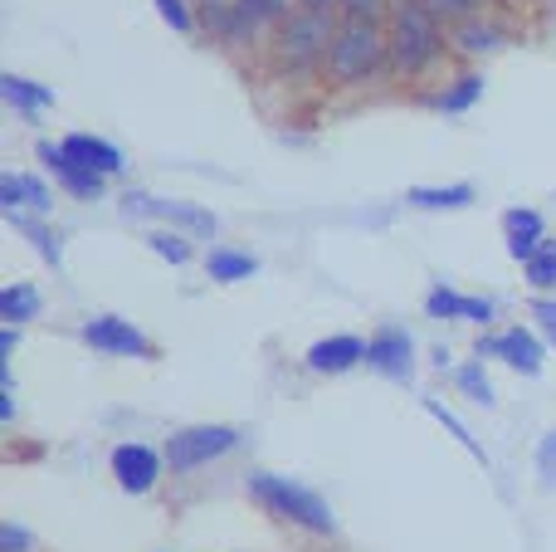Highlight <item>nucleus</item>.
<instances>
[{"label": "nucleus", "mask_w": 556, "mask_h": 552, "mask_svg": "<svg viewBox=\"0 0 556 552\" xmlns=\"http://www.w3.org/2000/svg\"><path fill=\"white\" fill-rule=\"evenodd\" d=\"M430 318H464V323H493V299H464V293L434 284L430 299H425Z\"/></svg>", "instance_id": "nucleus-13"}, {"label": "nucleus", "mask_w": 556, "mask_h": 552, "mask_svg": "<svg viewBox=\"0 0 556 552\" xmlns=\"http://www.w3.org/2000/svg\"><path fill=\"white\" fill-rule=\"evenodd\" d=\"M425 411H430V416H434V421H444V430H450V436H454V440H459V446H464V450H473V455H483V450H479V446H473V436H469V430H464V426H459V421H454V416H450V411H444V406H440V401H425Z\"/></svg>", "instance_id": "nucleus-32"}, {"label": "nucleus", "mask_w": 556, "mask_h": 552, "mask_svg": "<svg viewBox=\"0 0 556 552\" xmlns=\"http://www.w3.org/2000/svg\"><path fill=\"white\" fill-rule=\"evenodd\" d=\"M156 15H162L176 35H191V29H195V15L186 10V0H156Z\"/></svg>", "instance_id": "nucleus-31"}, {"label": "nucleus", "mask_w": 556, "mask_h": 552, "mask_svg": "<svg viewBox=\"0 0 556 552\" xmlns=\"http://www.w3.org/2000/svg\"><path fill=\"white\" fill-rule=\"evenodd\" d=\"M84 342L88 348H98V352H113V357H152V342H147L127 318H113V313L88 318L84 323Z\"/></svg>", "instance_id": "nucleus-7"}, {"label": "nucleus", "mask_w": 556, "mask_h": 552, "mask_svg": "<svg viewBox=\"0 0 556 552\" xmlns=\"http://www.w3.org/2000/svg\"><path fill=\"white\" fill-rule=\"evenodd\" d=\"M35 152H39V162H45L49 172L59 176V186H64L68 196H78V201H98V196H103V181H108V176L88 172V166H84V162H74V156H68L64 147H54V142H39Z\"/></svg>", "instance_id": "nucleus-9"}, {"label": "nucleus", "mask_w": 556, "mask_h": 552, "mask_svg": "<svg viewBox=\"0 0 556 552\" xmlns=\"http://www.w3.org/2000/svg\"><path fill=\"white\" fill-rule=\"evenodd\" d=\"M342 20H362V25H381L386 20V0H342Z\"/></svg>", "instance_id": "nucleus-30"}, {"label": "nucleus", "mask_w": 556, "mask_h": 552, "mask_svg": "<svg viewBox=\"0 0 556 552\" xmlns=\"http://www.w3.org/2000/svg\"><path fill=\"white\" fill-rule=\"evenodd\" d=\"M205 269H211V279H220V284H240L260 269V260L244 254V250H225V244H215V250L205 254Z\"/></svg>", "instance_id": "nucleus-21"}, {"label": "nucleus", "mask_w": 556, "mask_h": 552, "mask_svg": "<svg viewBox=\"0 0 556 552\" xmlns=\"http://www.w3.org/2000/svg\"><path fill=\"white\" fill-rule=\"evenodd\" d=\"M162 460L147 446H117L113 450V479L123 494H152V485L162 479Z\"/></svg>", "instance_id": "nucleus-8"}, {"label": "nucleus", "mask_w": 556, "mask_h": 552, "mask_svg": "<svg viewBox=\"0 0 556 552\" xmlns=\"http://www.w3.org/2000/svg\"><path fill=\"white\" fill-rule=\"evenodd\" d=\"M123 211L127 215H156V221L186 225V230H195V235H215V215L211 211H195V205H181V201H156V196H147V191H127Z\"/></svg>", "instance_id": "nucleus-10"}, {"label": "nucleus", "mask_w": 556, "mask_h": 552, "mask_svg": "<svg viewBox=\"0 0 556 552\" xmlns=\"http://www.w3.org/2000/svg\"><path fill=\"white\" fill-rule=\"evenodd\" d=\"M201 25L211 29L215 39L235 45V0H201Z\"/></svg>", "instance_id": "nucleus-24"}, {"label": "nucleus", "mask_w": 556, "mask_h": 552, "mask_svg": "<svg viewBox=\"0 0 556 552\" xmlns=\"http://www.w3.org/2000/svg\"><path fill=\"white\" fill-rule=\"evenodd\" d=\"M450 45L459 49V54H498L503 49V29L493 25V20H483V15H469V20H459V25L450 29Z\"/></svg>", "instance_id": "nucleus-18"}, {"label": "nucleus", "mask_w": 556, "mask_h": 552, "mask_svg": "<svg viewBox=\"0 0 556 552\" xmlns=\"http://www.w3.org/2000/svg\"><path fill=\"white\" fill-rule=\"evenodd\" d=\"M454 381H459V391L469 401H479V406H493V381L489 372H483V362H469V367L454 372Z\"/></svg>", "instance_id": "nucleus-26"}, {"label": "nucleus", "mask_w": 556, "mask_h": 552, "mask_svg": "<svg viewBox=\"0 0 556 552\" xmlns=\"http://www.w3.org/2000/svg\"><path fill=\"white\" fill-rule=\"evenodd\" d=\"M64 152L74 156V162H84L88 172H98V176H117V172H123V152H117L113 142H103V137L74 133V137H64Z\"/></svg>", "instance_id": "nucleus-17"}, {"label": "nucleus", "mask_w": 556, "mask_h": 552, "mask_svg": "<svg viewBox=\"0 0 556 552\" xmlns=\"http://www.w3.org/2000/svg\"><path fill=\"white\" fill-rule=\"evenodd\" d=\"M147 244H152L162 260H172V264H186V260H191V240H181L176 230H152V235H147Z\"/></svg>", "instance_id": "nucleus-28"}, {"label": "nucleus", "mask_w": 556, "mask_h": 552, "mask_svg": "<svg viewBox=\"0 0 556 552\" xmlns=\"http://www.w3.org/2000/svg\"><path fill=\"white\" fill-rule=\"evenodd\" d=\"M0 205H5V215H20L25 205H29V211H49V205H54V196H49V186L39 181V176L5 172V176H0Z\"/></svg>", "instance_id": "nucleus-14"}, {"label": "nucleus", "mask_w": 556, "mask_h": 552, "mask_svg": "<svg viewBox=\"0 0 556 552\" xmlns=\"http://www.w3.org/2000/svg\"><path fill=\"white\" fill-rule=\"evenodd\" d=\"M35 313H39V293L29 289V284H5V289H0V318H5V328L29 323Z\"/></svg>", "instance_id": "nucleus-22"}, {"label": "nucleus", "mask_w": 556, "mask_h": 552, "mask_svg": "<svg viewBox=\"0 0 556 552\" xmlns=\"http://www.w3.org/2000/svg\"><path fill=\"white\" fill-rule=\"evenodd\" d=\"M366 367L381 372V377H391V381H415V342H410V333L395 328V323H386V328L366 342Z\"/></svg>", "instance_id": "nucleus-6"}, {"label": "nucleus", "mask_w": 556, "mask_h": 552, "mask_svg": "<svg viewBox=\"0 0 556 552\" xmlns=\"http://www.w3.org/2000/svg\"><path fill=\"white\" fill-rule=\"evenodd\" d=\"M356 362H366V342L342 333V338H323L307 348V367L323 372V377H337V372H352Z\"/></svg>", "instance_id": "nucleus-12"}, {"label": "nucleus", "mask_w": 556, "mask_h": 552, "mask_svg": "<svg viewBox=\"0 0 556 552\" xmlns=\"http://www.w3.org/2000/svg\"><path fill=\"white\" fill-rule=\"evenodd\" d=\"M15 348H20V333L5 328V333H0V352H5V357H15Z\"/></svg>", "instance_id": "nucleus-37"}, {"label": "nucleus", "mask_w": 556, "mask_h": 552, "mask_svg": "<svg viewBox=\"0 0 556 552\" xmlns=\"http://www.w3.org/2000/svg\"><path fill=\"white\" fill-rule=\"evenodd\" d=\"M337 5H342V0H298V10H307V15H332Z\"/></svg>", "instance_id": "nucleus-36"}, {"label": "nucleus", "mask_w": 556, "mask_h": 552, "mask_svg": "<svg viewBox=\"0 0 556 552\" xmlns=\"http://www.w3.org/2000/svg\"><path fill=\"white\" fill-rule=\"evenodd\" d=\"M473 186L459 181V186H410L405 191V201L420 205V211H464V205H473Z\"/></svg>", "instance_id": "nucleus-19"}, {"label": "nucleus", "mask_w": 556, "mask_h": 552, "mask_svg": "<svg viewBox=\"0 0 556 552\" xmlns=\"http://www.w3.org/2000/svg\"><path fill=\"white\" fill-rule=\"evenodd\" d=\"M0 421H5V426L15 421V391H5V401H0Z\"/></svg>", "instance_id": "nucleus-38"}, {"label": "nucleus", "mask_w": 556, "mask_h": 552, "mask_svg": "<svg viewBox=\"0 0 556 552\" xmlns=\"http://www.w3.org/2000/svg\"><path fill=\"white\" fill-rule=\"evenodd\" d=\"M503 235H508V254L513 260L528 264L532 254L542 250V215L538 211H522V205H513V211H503Z\"/></svg>", "instance_id": "nucleus-15"}, {"label": "nucleus", "mask_w": 556, "mask_h": 552, "mask_svg": "<svg viewBox=\"0 0 556 552\" xmlns=\"http://www.w3.org/2000/svg\"><path fill=\"white\" fill-rule=\"evenodd\" d=\"M479 357H503L513 372L538 377V372H542V342L532 338L528 328H508V333H498V338L479 342Z\"/></svg>", "instance_id": "nucleus-11"}, {"label": "nucleus", "mask_w": 556, "mask_h": 552, "mask_svg": "<svg viewBox=\"0 0 556 552\" xmlns=\"http://www.w3.org/2000/svg\"><path fill=\"white\" fill-rule=\"evenodd\" d=\"M532 318H538V328L556 342V299H532Z\"/></svg>", "instance_id": "nucleus-34"}, {"label": "nucleus", "mask_w": 556, "mask_h": 552, "mask_svg": "<svg viewBox=\"0 0 556 552\" xmlns=\"http://www.w3.org/2000/svg\"><path fill=\"white\" fill-rule=\"evenodd\" d=\"M522 274H528L532 289H556V240H542V250L532 254L528 264H522Z\"/></svg>", "instance_id": "nucleus-25"}, {"label": "nucleus", "mask_w": 556, "mask_h": 552, "mask_svg": "<svg viewBox=\"0 0 556 552\" xmlns=\"http://www.w3.org/2000/svg\"><path fill=\"white\" fill-rule=\"evenodd\" d=\"M10 221H15V225H20V230H25V235H29V240H35V250H39V254H45V260H49V264H59V235H54V230H49V225L29 221V215H10Z\"/></svg>", "instance_id": "nucleus-27"}, {"label": "nucleus", "mask_w": 556, "mask_h": 552, "mask_svg": "<svg viewBox=\"0 0 556 552\" xmlns=\"http://www.w3.org/2000/svg\"><path fill=\"white\" fill-rule=\"evenodd\" d=\"M235 446H240V430L235 426H186L166 440V465H172V475H191V469L230 455Z\"/></svg>", "instance_id": "nucleus-5"}, {"label": "nucleus", "mask_w": 556, "mask_h": 552, "mask_svg": "<svg viewBox=\"0 0 556 552\" xmlns=\"http://www.w3.org/2000/svg\"><path fill=\"white\" fill-rule=\"evenodd\" d=\"M391 64L395 74H420V68L434 64V54L444 49V35H440V20L420 5V0H401L391 5Z\"/></svg>", "instance_id": "nucleus-1"}, {"label": "nucleus", "mask_w": 556, "mask_h": 552, "mask_svg": "<svg viewBox=\"0 0 556 552\" xmlns=\"http://www.w3.org/2000/svg\"><path fill=\"white\" fill-rule=\"evenodd\" d=\"M538 469H542V479H547V485H556V430H547V436H542V446H538Z\"/></svg>", "instance_id": "nucleus-33"}, {"label": "nucleus", "mask_w": 556, "mask_h": 552, "mask_svg": "<svg viewBox=\"0 0 556 552\" xmlns=\"http://www.w3.org/2000/svg\"><path fill=\"white\" fill-rule=\"evenodd\" d=\"M250 499L260 509H269L274 518H288V524L307 528V534H332L337 528L327 499H317L313 489L293 485V479H283V475H250Z\"/></svg>", "instance_id": "nucleus-3"}, {"label": "nucleus", "mask_w": 556, "mask_h": 552, "mask_svg": "<svg viewBox=\"0 0 556 552\" xmlns=\"http://www.w3.org/2000/svg\"><path fill=\"white\" fill-rule=\"evenodd\" d=\"M0 93H5V103L15 108V113H25V117H35L39 108L54 103V88L35 84V78H20V74H5V78H0Z\"/></svg>", "instance_id": "nucleus-20"}, {"label": "nucleus", "mask_w": 556, "mask_h": 552, "mask_svg": "<svg viewBox=\"0 0 556 552\" xmlns=\"http://www.w3.org/2000/svg\"><path fill=\"white\" fill-rule=\"evenodd\" d=\"M0 552H29V534L15 524H5L0 528Z\"/></svg>", "instance_id": "nucleus-35"}, {"label": "nucleus", "mask_w": 556, "mask_h": 552, "mask_svg": "<svg viewBox=\"0 0 556 552\" xmlns=\"http://www.w3.org/2000/svg\"><path fill=\"white\" fill-rule=\"evenodd\" d=\"M332 35H337L332 15H307V10H298V15H288L283 25H278V59H283L293 74H303L317 59H327Z\"/></svg>", "instance_id": "nucleus-4"}, {"label": "nucleus", "mask_w": 556, "mask_h": 552, "mask_svg": "<svg viewBox=\"0 0 556 552\" xmlns=\"http://www.w3.org/2000/svg\"><path fill=\"white\" fill-rule=\"evenodd\" d=\"M391 59V39L381 25H362V20H342L327 49V74L332 84H366L376 68Z\"/></svg>", "instance_id": "nucleus-2"}, {"label": "nucleus", "mask_w": 556, "mask_h": 552, "mask_svg": "<svg viewBox=\"0 0 556 552\" xmlns=\"http://www.w3.org/2000/svg\"><path fill=\"white\" fill-rule=\"evenodd\" d=\"M479 98H483V74H459L440 98H434V108H440V113H469Z\"/></svg>", "instance_id": "nucleus-23"}, {"label": "nucleus", "mask_w": 556, "mask_h": 552, "mask_svg": "<svg viewBox=\"0 0 556 552\" xmlns=\"http://www.w3.org/2000/svg\"><path fill=\"white\" fill-rule=\"evenodd\" d=\"M420 5L430 10L434 20H450V25H459V20L479 15V10H483V0H420Z\"/></svg>", "instance_id": "nucleus-29"}, {"label": "nucleus", "mask_w": 556, "mask_h": 552, "mask_svg": "<svg viewBox=\"0 0 556 552\" xmlns=\"http://www.w3.org/2000/svg\"><path fill=\"white\" fill-rule=\"evenodd\" d=\"M288 0H235V45H250L264 25H283Z\"/></svg>", "instance_id": "nucleus-16"}]
</instances>
